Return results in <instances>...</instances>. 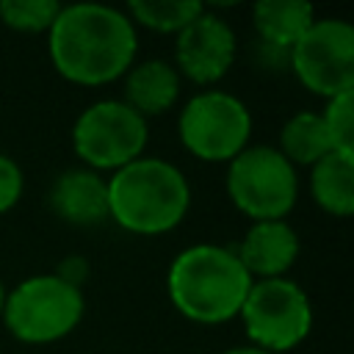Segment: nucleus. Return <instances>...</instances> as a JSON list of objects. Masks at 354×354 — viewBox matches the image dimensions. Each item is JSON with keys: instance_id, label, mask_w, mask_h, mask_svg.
Instances as JSON below:
<instances>
[{"instance_id": "obj_5", "label": "nucleus", "mask_w": 354, "mask_h": 354, "mask_svg": "<svg viewBox=\"0 0 354 354\" xmlns=\"http://www.w3.org/2000/svg\"><path fill=\"white\" fill-rule=\"evenodd\" d=\"M227 194L252 221L285 218L299 196L296 166L277 147H246L230 160Z\"/></svg>"}, {"instance_id": "obj_9", "label": "nucleus", "mask_w": 354, "mask_h": 354, "mask_svg": "<svg viewBox=\"0 0 354 354\" xmlns=\"http://www.w3.org/2000/svg\"><path fill=\"white\" fill-rule=\"evenodd\" d=\"M288 66L318 97L354 91V28L346 19H315L288 50Z\"/></svg>"}, {"instance_id": "obj_6", "label": "nucleus", "mask_w": 354, "mask_h": 354, "mask_svg": "<svg viewBox=\"0 0 354 354\" xmlns=\"http://www.w3.org/2000/svg\"><path fill=\"white\" fill-rule=\"evenodd\" d=\"M177 133L183 147L199 160L230 163L249 144L252 116L235 94L207 88L185 102V108L180 111Z\"/></svg>"}, {"instance_id": "obj_17", "label": "nucleus", "mask_w": 354, "mask_h": 354, "mask_svg": "<svg viewBox=\"0 0 354 354\" xmlns=\"http://www.w3.org/2000/svg\"><path fill=\"white\" fill-rule=\"evenodd\" d=\"M202 11L205 6L199 0H133L127 6L133 25H144L158 33H180Z\"/></svg>"}, {"instance_id": "obj_8", "label": "nucleus", "mask_w": 354, "mask_h": 354, "mask_svg": "<svg viewBox=\"0 0 354 354\" xmlns=\"http://www.w3.org/2000/svg\"><path fill=\"white\" fill-rule=\"evenodd\" d=\"M147 119L122 100L91 102L72 127L75 155L91 171H116L144 155Z\"/></svg>"}, {"instance_id": "obj_1", "label": "nucleus", "mask_w": 354, "mask_h": 354, "mask_svg": "<svg viewBox=\"0 0 354 354\" xmlns=\"http://www.w3.org/2000/svg\"><path fill=\"white\" fill-rule=\"evenodd\" d=\"M47 39L55 72L77 86H102L122 77L138 47L130 17L102 3L61 6Z\"/></svg>"}, {"instance_id": "obj_4", "label": "nucleus", "mask_w": 354, "mask_h": 354, "mask_svg": "<svg viewBox=\"0 0 354 354\" xmlns=\"http://www.w3.org/2000/svg\"><path fill=\"white\" fill-rule=\"evenodd\" d=\"M83 290L55 274H36L6 293L3 321L8 332L30 346H44L66 337L83 318Z\"/></svg>"}, {"instance_id": "obj_10", "label": "nucleus", "mask_w": 354, "mask_h": 354, "mask_svg": "<svg viewBox=\"0 0 354 354\" xmlns=\"http://www.w3.org/2000/svg\"><path fill=\"white\" fill-rule=\"evenodd\" d=\"M235 53H238L235 30L221 17L202 11L177 33L174 69L177 75H185L191 83L210 86L230 72Z\"/></svg>"}, {"instance_id": "obj_20", "label": "nucleus", "mask_w": 354, "mask_h": 354, "mask_svg": "<svg viewBox=\"0 0 354 354\" xmlns=\"http://www.w3.org/2000/svg\"><path fill=\"white\" fill-rule=\"evenodd\" d=\"M22 188H25V177L19 163L0 152V213L11 210L22 199Z\"/></svg>"}, {"instance_id": "obj_7", "label": "nucleus", "mask_w": 354, "mask_h": 354, "mask_svg": "<svg viewBox=\"0 0 354 354\" xmlns=\"http://www.w3.org/2000/svg\"><path fill=\"white\" fill-rule=\"evenodd\" d=\"M238 315L252 346L271 354L296 348L313 329L310 299L288 277L254 279Z\"/></svg>"}, {"instance_id": "obj_13", "label": "nucleus", "mask_w": 354, "mask_h": 354, "mask_svg": "<svg viewBox=\"0 0 354 354\" xmlns=\"http://www.w3.org/2000/svg\"><path fill=\"white\" fill-rule=\"evenodd\" d=\"M180 75L169 61H141L124 72V105H130L138 116H160L180 97Z\"/></svg>"}, {"instance_id": "obj_15", "label": "nucleus", "mask_w": 354, "mask_h": 354, "mask_svg": "<svg viewBox=\"0 0 354 354\" xmlns=\"http://www.w3.org/2000/svg\"><path fill=\"white\" fill-rule=\"evenodd\" d=\"M310 191L321 210L329 216H351L354 210V152L332 149L310 174Z\"/></svg>"}, {"instance_id": "obj_12", "label": "nucleus", "mask_w": 354, "mask_h": 354, "mask_svg": "<svg viewBox=\"0 0 354 354\" xmlns=\"http://www.w3.org/2000/svg\"><path fill=\"white\" fill-rule=\"evenodd\" d=\"M252 279H279L299 257V235L285 221H254L235 249Z\"/></svg>"}, {"instance_id": "obj_11", "label": "nucleus", "mask_w": 354, "mask_h": 354, "mask_svg": "<svg viewBox=\"0 0 354 354\" xmlns=\"http://www.w3.org/2000/svg\"><path fill=\"white\" fill-rule=\"evenodd\" d=\"M50 210L72 227L108 221V180L91 169H66L50 185Z\"/></svg>"}, {"instance_id": "obj_2", "label": "nucleus", "mask_w": 354, "mask_h": 354, "mask_svg": "<svg viewBox=\"0 0 354 354\" xmlns=\"http://www.w3.org/2000/svg\"><path fill=\"white\" fill-rule=\"evenodd\" d=\"M252 282L235 249L218 243L183 249L166 274V290L174 310L196 324H224L235 318Z\"/></svg>"}, {"instance_id": "obj_22", "label": "nucleus", "mask_w": 354, "mask_h": 354, "mask_svg": "<svg viewBox=\"0 0 354 354\" xmlns=\"http://www.w3.org/2000/svg\"><path fill=\"white\" fill-rule=\"evenodd\" d=\"M224 354H271V351L257 348V346H235V348H227Z\"/></svg>"}, {"instance_id": "obj_19", "label": "nucleus", "mask_w": 354, "mask_h": 354, "mask_svg": "<svg viewBox=\"0 0 354 354\" xmlns=\"http://www.w3.org/2000/svg\"><path fill=\"white\" fill-rule=\"evenodd\" d=\"M321 119H324L326 136L332 141V149L354 152V91L326 100Z\"/></svg>"}, {"instance_id": "obj_23", "label": "nucleus", "mask_w": 354, "mask_h": 354, "mask_svg": "<svg viewBox=\"0 0 354 354\" xmlns=\"http://www.w3.org/2000/svg\"><path fill=\"white\" fill-rule=\"evenodd\" d=\"M3 304H6V288H3V282H0V318H3Z\"/></svg>"}, {"instance_id": "obj_21", "label": "nucleus", "mask_w": 354, "mask_h": 354, "mask_svg": "<svg viewBox=\"0 0 354 354\" xmlns=\"http://www.w3.org/2000/svg\"><path fill=\"white\" fill-rule=\"evenodd\" d=\"M55 277H61L64 282H69V285H75V288H83V282H86V277H88V260L80 257V254H69V257H64V260L58 263Z\"/></svg>"}, {"instance_id": "obj_14", "label": "nucleus", "mask_w": 354, "mask_h": 354, "mask_svg": "<svg viewBox=\"0 0 354 354\" xmlns=\"http://www.w3.org/2000/svg\"><path fill=\"white\" fill-rule=\"evenodd\" d=\"M257 41L274 50H290L315 22V11L304 0H260L252 8Z\"/></svg>"}, {"instance_id": "obj_3", "label": "nucleus", "mask_w": 354, "mask_h": 354, "mask_svg": "<svg viewBox=\"0 0 354 354\" xmlns=\"http://www.w3.org/2000/svg\"><path fill=\"white\" fill-rule=\"evenodd\" d=\"M191 205L185 174L163 158H136L108 180V218L136 235L174 230Z\"/></svg>"}, {"instance_id": "obj_18", "label": "nucleus", "mask_w": 354, "mask_h": 354, "mask_svg": "<svg viewBox=\"0 0 354 354\" xmlns=\"http://www.w3.org/2000/svg\"><path fill=\"white\" fill-rule=\"evenodd\" d=\"M61 11L55 0H3L0 19L19 33H47Z\"/></svg>"}, {"instance_id": "obj_16", "label": "nucleus", "mask_w": 354, "mask_h": 354, "mask_svg": "<svg viewBox=\"0 0 354 354\" xmlns=\"http://www.w3.org/2000/svg\"><path fill=\"white\" fill-rule=\"evenodd\" d=\"M279 152L296 166H315L324 155L332 152V141L326 136L321 113L313 111H299L282 124L279 133Z\"/></svg>"}]
</instances>
